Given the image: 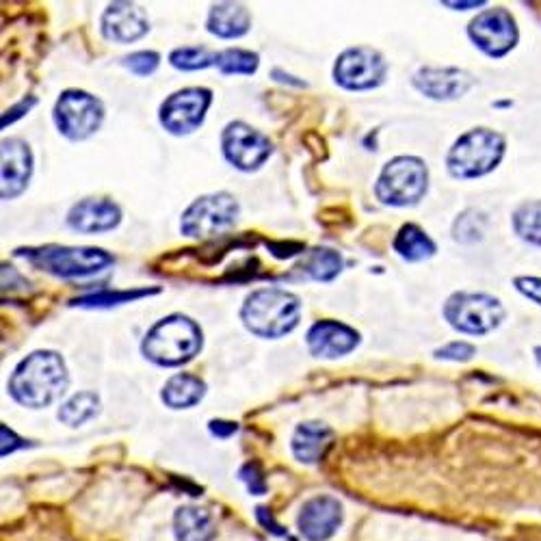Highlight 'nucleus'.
Masks as SVG:
<instances>
[{
  "instance_id": "f257e3e1",
  "label": "nucleus",
  "mask_w": 541,
  "mask_h": 541,
  "mask_svg": "<svg viewBox=\"0 0 541 541\" xmlns=\"http://www.w3.org/2000/svg\"><path fill=\"white\" fill-rule=\"evenodd\" d=\"M68 388V373L55 351H35L18 364L9 379V392L24 407H48Z\"/></svg>"
},
{
  "instance_id": "f03ea898",
  "label": "nucleus",
  "mask_w": 541,
  "mask_h": 541,
  "mask_svg": "<svg viewBox=\"0 0 541 541\" xmlns=\"http://www.w3.org/2000/svg\"><path fill=\"white\" fill-rule=\"evenodd\" d=\"M301 301L282 288H260L245 299L241 319L260 338H282L299 323Z\"/></svg>"
},
{
  "instance_id": "7ed1b4c3",
  "label": "nucleus",
  "mask_w": 541,
  "mask_h": 541,
  "mask_svg": "<svg viewBox=\"0 0 541 541\" xmlns=\"http://www.w3.org/2000/svg\"><path fill=\"white\" fill-rule=\"evenodd\" d=\"M143 355L158 366H180L202 349V329L182 314L158 321L143 340Z\"/></svg>"
},
{
  "instance_id": "20e7f679",
  "label": "nucleus",
  "mask_w": 541,
  "mask_h": 541,
  "mask_svg": "<svg viewBox=\"0 0 541 541\" xmlns=\"http://www.w3.org/2000/svg\"><path fill=\"white\" fill-rule=\"evenodd\" d=\"M505 137L490 128H474L461 135L446 156L448 171L453 178L472 180L490 174L503 161Z\"/></svg>"
},
{
  "instance_id": "39448f33",
  "label": "nucleus",
  "mask_w": 541,
  "mask_h": 541,
  "mask_svg": "<svg viewBox=\"0 0 541 541\" xmlns=\"http://www.w3.org/2000/svg\"><path fill=\"white\" fill-rule=\"evenodd\" d=\"M37 269L59 277H85L100 273L113 265V256L96 247H59L46 245L18 252Z\"/></svg>"
},
{
  "instance_id": "423d86ee",
  "label": "nucleus",
  "mask_w": 541,
  "mask_h": 541,
  "mask_svg": "<svg viewBox=\"0 0 541 541\" xmlns=\"http://www.w3.org/2000/svg\"><path fill=\"white\" fill-rule=\"evenodd\" d=\"M427 165L416 156H397L381 171L375 193L390 206H414L427 193Z\"/></svg>"
},
{
  "instance_id": "0eeeda50",
  "label": "nucleus",
  "mask_w": 541,
  "mask_h": 541,
  "mask_svg": "<svg viewBox=\"0 0 541 541\" xmlns=\"http://www.w3.org/2000/svg\"><path fill=\"white\" fill-rule=\"evenodd\" d=\"M446 321L461 334L485 336L505 321V308L485 293H455L444 306Z\"/></svg>"
},
{
  "instance_id": "6e6552de",
  "label": "nucleus",
  "mask_w": 541,
  "mask_h": 541,
  "mask_svg": "<svg viewBox=\"0 0 541 541\" xmlns=\"http://www.w3.org/2000/svg\"><path fill=\"white\" fill-rule=\"evenodd\" d=\"M239 215V204L228 193H213L195 200L184 210L180 230L193 239H208L228 230Z\"/></svg>"
},
{
  "instance_id": "1a4fd4ad",
  "label": "nucleus",
  "mask_w": 541,
  "mask_h": 541,
  "mask_svg": "<svg viewBox=\"0 0 541 541\" xmlns=\"http://www.w3.org/2000/svg\"><path fill=\"white\" fill-rule=\"evenodd\" d=\"M104 120L102 102L87 91L70 89L57 100L55 124L72 141H83L100 128Z\"/></svg>"
},
{
  "instance_id": "9d476101",
  "label": "nucleus",
  "mask_w": 541,
  "mask_h": 541,
  "mask_svg": "<svg viewBox=\"0 0 541 541\" xmlns=\"http://www.w3.org/2000/svg\"><path fill=\"white\" fill-rule=\"evenodd\" d=\"M468 35L487 57H505L518 44V26L511 13L503 7L485 9L468 26Z\"/></svg>"
},
{
  "instance_id": "9b49d317",
  "label": "nucleus",
  "mask_w": 541,
  "mask_h": 541,
  "mask_svg": "<svg viewBox=\"0 0 541 541\" xmlns=\"http://www.w3.org/2000/svg\"><path fill=\"white\" fill-rule=\"evenodd\" d=\"M388 65L377 50L358 46L342 52L334 65L336 83L351 91L373 89L384 83Z\"/></svg>"
},
{
  "instance_id": "f8f14e48",
  "label": "nucleus",
  "mask_w": 541,
  "mask_h": 541,
  "mask_svg": "<svg viewBox=\"0 0 541 541\" xmlns=\"http://www.w3.org/2000/svg\"><path fill=\"white\" fill-rule=\"evenodd\" d=\"M213 94L202 87L180 89L161 104V124L171 135H189L204 122Z\"/></svg>"
},
{
  "instance_id": "ddd939ff",
  "label": "nucleus",
  "mask_w": 541,
  "mask_h": 541,
  "mask_svg": "<svg viewBox=\"0 0 541 541\" xmlns=\"http://www.w3.org/2000/svg\"><path fill=\"white\" fill-rule=\"evenodd\" d=\"M221 145L228 161L243 171H252L265 165L273 152L271 141L258 133L256 128L243 122H232L226 126L221 135Z\"/></svg>"
},
{
  "instance_id": "4468645a",
  "label": "nucleus",
  "mask_w": 541,
  "mask_h": 541,
  "mask_svg": "<svg viewBox=\"0 0 541 541\" xmlns=\"http://www.w3.org/2000/svg\"><path fill=\"white\" fill-rule=\"evenodd\" d=\"M342 524V505L332 496L310 498L297 518L299 533L306 541H327Z\"/></svg>"
},
{
  "instance_id": "2eb2a0df",
  "label": "nucleus",
  "mask_w": 541,
  "mask_h": 541,
  "mask_svg": "<svg viewBox=\"0 0 541 541\" xmlns=\"http://www.w3.org/2000/svg\"><path fill=\"white\" fill-rule=\"evenodd\" d=\"M474 85V76L459 68H420L414 87L431 100H457Z\"/></svg>"
},
{
  "instance_id": "dca6fc26",
  "label": "nucleus",
  "mask_w": 541,
  "mask_h": 541,
  "mask_svg": "<svg viewBox=\"0 0 541 541\" xmlns=\"http://www.w3.org/2000/svg\"><path fill=\"white\" fill-rule=\"evenodd\" d=\"M360 336L355 329L336 323V321H321L312 325L308 332V349L316 358L334 360L340 355L351 353L358 347Z\"/></svg>"
},
{
  "instance_id": "f3484780",
  "label": "nucleus",
  "mask_w": 541,
  "mask_h": 541,
  "mask_svg": "<svg viewBox=\"0 0 541 541\" xmlns=\"http://www.w3.org/2000/svg\"><path fill=\"white\" fill-rule=\"evenodd\" d=\"M122 221V210L115 202L104 197H87V200L72 206L68 223L70 228L85 234H100L117 228Z\"/></svg>"
},
{
  "instance_id": "a211bd4d",
  "label": "nucleus",
  "mask_w": 541,
  "mask_h": 541,
  "mask_svg": "<svg viewBox=\"0 0 541 541\" xmlns=\"http://www.w3.org/2000/svg\"><path fill=\"white\" fill-rule=\"evenodd\" d=\"M150 29L148 16L137 5L130 3H115L102 16V33L111 42L130 44L135 39L143 37Z\"/></svg>"
},
{
  "instance_id": "6ab92c4d",
  "label": "nucleus",
  "mask_w": 541,
  "mask_h": 541,
  "mask_svg": "<svg viewBox=\"0 0 541 541\" xmlns=\"http://www.w3.org/2000/svg\"><path fill=\"white\" fill-rule=\"evenodd\" d=\"M33 156L29 145L20 139L3 141V200H13L29 184Z\"/></svg>"
},
{
  "instance_id": "aec40b11",
  "label": "nucleus",
  "mask_w": 541,
  "mask_h": 541,
  "mask_svg": "<svg viewBox=\"0 0 541 541\" xmlns=\"http://www.w3.org/2000/svg\"><path fill=\"white\" fill-rule=\"evenodd\" d=\"M334 431L329 429L323 422H303L297 427L293 435V453L303 464H316L327 453V448L332 446Z\"/></svg>"
},
{
  "instance_id": "412c9836",
  "label": "nucleus",
  "mask_w": 541,
  "mask_h": 541,
  "mask_svg": "<svg viewBox=\"0 0 541 541\" xmlns=\"http://www.w3.org/2000/svg\"><path fill=\"white\" fill-rule=\"evenodd\" d=\"M208 31L221 37V39H234L243 37L249 26H252V16H249L247 7L236 3H221L215 5L208 13Z\"/></svg>"
},
{
  "instance_id": "4be33fe9",
  "label": "nucleus",
  "mask_w": 541,
  "mask_h": 541,
  "mask_svg": "<svg viewBox=\"0 0 541 541\" xmlns=\"http://www.w3.org/2000/svg\"><path fill=\"white\" fill-rule=\"evenodd\" d=\"M174 535L178 541H213L217 526L202 507H180L174 516Z\"/></svg>"
},
{
  "instance_id": "5701e85b",
  "label": "nucleus",
  "mask_w": 541,
  "mask_h": 541,
  "mask_svg": "<svg viewBox=\"0 0 541 541\" xmlns=\"http://www.w3.org/2000/svg\"><path fill=\"white\" fill-rule=\"evenodd\" d=\"M204 394H206V386L200 377L180 373L167 381L161 399L171 409H187L200 403L204 399Z\"/></svg>"
},
{
  "instance_id": "b1692460",
  "label": "nucleus",
  "mask_w": 541,
  "mask_h": 541,
  "mask_svg": "<svg viewBox=\"0 0 541 541\" xmlns=\"http://www.w3.org/2000/svg\"><path fill=\"white\" fill-rule=\"evenodd\" d=\"M394 252H397L403 260L420 262L429 260L435 256V243L429 239L425 230H420L414 223H407L394 239Z\"/></svg>"
},
{
  "instance_id": "393cba45",
  "label": "nucleus",
  "mask_w": 541,
  "mask_h": 541,
  "mask_svg": "<svg viewBox=\"0 0 541 541\" xmlns=\"http://www.w3.org/2000/svg\"><path fill=\"white\" fill-rule=\"evenodd\" d=\"M303 275L312 277L316 282H329L340 273L342 269V260L338 252L334 249H325V247H316L312 252L306 254V258L301 260V265L297 267Z\"/></svg>"
},
{
  "instance_id": "a878e982",
  "label": "nucleus",
  "mask_w": 541,
  "mask_h": 541,
  "mask_svg": "<svg viewBox=\"0 0 541 541\" xmlns=\"http://www.w3.org/2000/svg\"><path fill=\"white\" fill-rule=\"evenodd\" d=\"M513 230L524 243L541 247V200H531L513 210Z\"/></svg>"
},
{
  "instance_id": "bb28decb",
  "label": "nucleus",
  "mask_w": 541,
  "mask_h": 541,
  "mask_svg": "<svg viewBox=\"0 0 541 541\" xmlns=\"http://www.w3.org/2000/svg\"><path fill=\"white\" fill-rule=\"evenodd\" d=\"M100 399L96 392H78L74 397L63 403L59 409V420L68 427H81L83 422L91 420L98 414Z\"/></svg>"
},
{
  "instance_id": "cd10ccee",
  "label": "nucleus",
  "mask_w": 541,
  "mask_h": 541,
  "mask_svg": "<svg viewBox=\"0 0 541 541\" xmlns=\"http://www.w3.org/2000/svg\"><path fill=\"white\" fill-rule=\"evenodd\" d=\"M487 230V217L477 208H470L466 213H461L453 223V239L457 243H477L485 236Z\"/></svg>"
},
{
  "instance_id": "c85d7f7f",
  "label": "nucleus",
  "mask_w": 541,
  "mask_h": 541,
  "mask_svg": "<svg viewBox=\"0 0 541 541\" xmlns=\"http://www.w3.org/2000/svg\"><path fill=\"white\" fill-rule=\"evenodd\" d=\"M258 55L252 50H243V48H228L221 50L215 65L223 74H254L258 70Z\"/></svg>"
},
{
  "instance_id": "c756f323",
  "label": "nucleus",
  "mask_w": 541,
  "mask_h": 541,
  "mask_svg": "<svg viewBox=\"0 0 541 541\" xmlns=\"http://www.w3.org/2000/svg\"><path fill=\"white\" fill-rule=\"evenodd\" d=\"M158 288H139V290H102L98 295H89L83 299H76L74 306H83V308H107V306H117V303H126L133 301L139 297H148V295H156Z\"/></svg>"
},
{
  "instance_id": "7c9ffc66",
  "label": "nucleus",
  "mask_w": 541,
  "mask_h": 541,
  "mask_svg": "<svg viewBox=\"0 0 541 541\" xmlns=\"http://www.w3.org/2000/svg\"><path fill=\"white\" fill-rule=\"evenodd\" d=\"M217 59V55L213 52L200 48V46H184V48H176L169 55V61L174 68L184 70V72H195V70H204L208 65H213Z\"/></svg>"
},
{
  "instance_id": "2f4dec72",
  "label": "nucleus",
  "mask_w": 541,
  "mask_h": 541,
  "mask_svg": "<svg viewBox=\"0 0 541 541\" xmlns=\"http://www.w3.org/2000/svg\"><path fill=\"white\" fill-rule=\"evenodd\" d=\"M158 61H161V57H158L156 52L141 50V52H135V55L126 57L124 65L137 76H150L158 68Z\"/></svg>"
},
{
  "instance_id": "473e14b6",
  "label": "nucleus",
  "mask_w": 541,
  "mask_h": 541,
  "mask_svg": "<svg viewBox=\"0 0 541 541\" xmlns=\"http://www.w3.org/2000/svg\"><path fill=\"white\" fill-rule=\"evenodd\" d=\"M477 353V349H474L470 342H464V340H457V342H451V345H446L442 349L435 351V355L442 360H451V362H468L472 360V355Z\"/></svg>"
},
{
  "instance_id": "72a5a7b5",
  "label": "nucleus",
  "mask_w": 541,
  "mask_h": 541,
  "mask_svg": "<svg viewBox=\"0 0 541 541\" xmlns=\"http://www.w3.org/2000/svg\"><path fill=\"white\" fill-rule=\"evenodd\" d=\"M241 479L245 481L247 490L260 496L267 492V481H265V474H262L260 466L258 464H245L243 470H241Z\"/></svg>"
},
{
  "instance_id": "f704fd0d",
  "label": "nucleus",
  "mask_w": 541,
  "mask_h": 541,
  "mask_svg": "<svg viewBox=\"0 0 541 541\" xmlns=\"http://www.w3.org/2000/svg\"><path fill=\"white\" fill-rule=\"evenodd\" d=\"M516 288L526 299L541 306V277H516Z\"/></svg>"
},
{
  "instance_id": "c9c22d12",
  "label": "nucleus",
  "mask_w": 541,
  "mask_h": 541,
  "mask_svg": "<svg viewBox=\"0 0 541 541\" xmlns=\"http://www.w3.org/2000/svg\"><path fill=\"white\" fill-rule=\"evenodd\" d=\"M258 522H260L262 526H265L267 531H271L273 535H280V537L286 535V533L282 531V526L273 520V516H271V513H269L265 507H258Z\"/></svg>"
},
{
  "instance_id": "e433bc0d",
  "label": "nucleus",
  "mask_w": 541,
  "mask_h": 541,
  "mask_svg": "<svg viewBox=\"0 0 541 541\" xmlns=\"http://www.w3.org/2000/svg\"><path fill=\"white\" fill-rule=\"evenodd\" d=\"M236 427L234 422H228V420H213L210 422V431H213L217 438H230L232 433H236Z\"/></svg>"
},
{
  "instance_id": "4c0bfd02",
  "label": "nucleus",
  "mask_w": 541,
  "mask_h": 541,
  "mask_svg": "<svg viewBox=\"0 0 541 541\" xmlns=\"http://www.w3.org/2000/svg\"><path fill=\"white\" fill-rule=\"evenodd\" d=\"M33 104H35V98H29V100H24V102H20V104H18V107H13L11 111H7V115L3 117V128H5L7 124H11V122H16V120H18V117L22 115V111H29V109L33 107Z\"/></svg>"
},
{
  "instance_id": "58836bf2",
  "label": "nucleus",
  "mask_w": 541,
  "mask_h": 541,
  "mask_svg": "<svg viewBox=\"0 0 541 541\" xmlns=\"http://www.w3.org/2000/svg\"><path fill=\"white\" fill-rule=\"evenodd\" d=\"M446 7H461V9H464V7H483V3H444Z\"/></svg>"
},
{
  "instance_id": "ea45409f",
  "label": "nucleus",
  "mask_w": 541,
  "mask_h": 541,
  "mask_svg": "<svg viewBox=\"0 0 541 541\" xmlns=\"http://www.w3.org/2000/svg\"><path fill=\"white\" fill-rule=\"evenodd\" d=\"M535 358H537V364L541 366V347H537V349H535Z\"/></svg>"
}]
</instances>
